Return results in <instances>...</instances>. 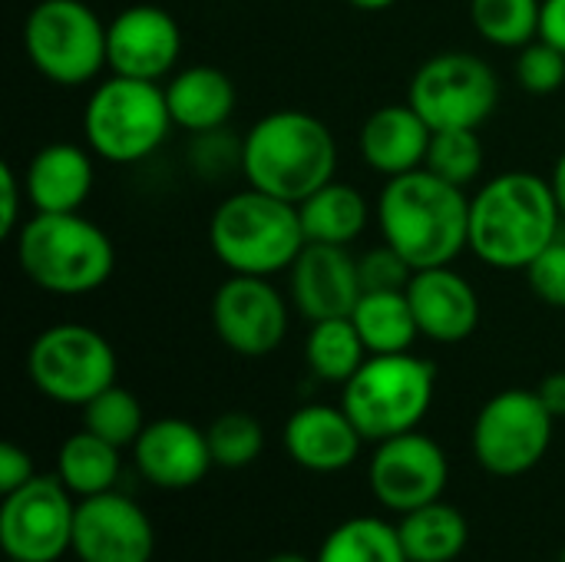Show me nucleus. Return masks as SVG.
Segmentation results:
<instances>
[{"mask_svg":"<svg viewBox=\"0 0 565 562\" xmlns=\"http://www.w3.org/2000/svg\"><path fill=\"white\" fill-rule=\"evenodd\" d=\"M83 427L122 450L139 441L146 421H142V407H139L136 394L113 384L103 394H96L89 404H83Z\"/></svg>","mask_w":565,"mask_h":562,"instance_id":"7c9ffc66","label":"nucleus"},{"mask_svg":"<svg viewBox=\"0 0 565 562\" xmlns=\"http://www.w3.org/2000/svg\"><path fill=\"white\" fill-rule=\"evenodd\" d=\"M33 388L66 407H83L116 384V351L89 325H53L26 351Z\"/></svg>","mask_w":565,"mask_h":562,"instance_id":"1a4fd4ad","label":"nucleus"},{"mask_svg":"<svg viewBox=\"0 0 565 562\" xmlns=\"http://www.w3.org/2000/svg\"><path fill=\"white\" fill-rule=\"evenodd\" d=\"M437 391V371L430 361L401 351V354H371L358 374L344 384L341 407L358 424L364 441H387L427 417Z\"/></svg>","mask_w":565,"mask_h":562,"instance_id":"423d86ee","label":"nucleus"},{"mask_svg":"<svg viewBox=\"0 0 565 562\" xmlns=\"http://www.w3.org/2000/svg\"><path fill=\"white\" fill-rule=\"evenodd\" d=\"M407 298L420 335L437 344H460L480 325L477 288L450 265L414 272L407 285Z\"/></svg>","mask_w":565,"mask_h":562,"instance_id":"6ab92c4d","label":"nucleus"},{"mask_svg":"<svg viewBox=\"0 0 565 562\" xmlns=\"http://www.w3.org/2000/svg\"><path fill=\"white\" fill-rule=\"evenodd\" d=\"M361 291H404L414 278V268L384 242L358 258Z\"/></svg>","mask_w":565,"mask_h":562,"instance_id":"f704fd0d","label":"nucleus"},{"mask_svg":"<svg viewBox=\"0 0 565 562\" xmlns=\"http://www.w3.org/2000/svg\"><path fill=\"white\" fill-rule=\"evenodd\" d=\"M338 142L305 109H275L242 136V176L252 189L285 202H305L334 179Z\"/></svg>","mask_w":565,"mask_h":562,"instance_id":"7ed1b4c3","label":"nucleus"},{"mask_svg":"<svg viewBox=\"0 0 565 562\" xmlns=\"http://www.w3.org/2000/svg\"><path fill=\"white\" fill-rule=\"evenodd\" d=\"M447 480L450 464L444 447L420 431L381 441L371 457V490L387 510L401 517L440 500Z\"/></svg>","mask_w":565,"mask_h":562,"instance_id":"4468645a","label":"nucleus"},{"mask_svg":"<svg viewBox=\"0 0 565 562\" xmlns=\"http://www.w3.org/2000/svg\"><path fill=\"white\" fill-rule=\"evenodd\" d=\"M351 7H358V10H364V13H381V10H391L397 0H348Z\"/></svg>","mask_w":565,"mask_h":562,"instance_id":"79ce46f5","label":"nucleus"},{"mask_svg":"<svg viewBox=\"0 0 565 562\" xmlns=\"http://www.w3.org/2000/svg\"><path fill=\"white\" fill-rule=\"evenodd\" d=\"M556 417L536 391L510 388L493 394L473 421V454L493 477L530 474L553 444Z\"/></svg>","mask_w":565,"mask_h":562,"instance_id":"9b49d317","label":"nucleus"},{"mask_svg":"<svg viewBox=\"0 0 565 562\" xmlns=\"http://www.w3.org/2000/svg\"><path fill=\"white\" fill-rule=\"evenodd\" d=\"M212 328L228 351L265 358L288 335V301L262 275H228L212 295Z\"/></svg>","mask_w":565,"mask_h":562,"instance_id":"ddd939ff","label":"nucleus"},{"mask_svg":"<svg viewBox=\"0 0 565 562\" xmlns=\"http://www.w3.org/2000/svg\"><path fill=\"white\" fill-rule=\"evenodd\" d=\"M516 83L533 96H550L565 83V53L536 36L533 43L516 50Z\"/></svg>","mask_w":565,"mask_h":562,"instance_id":"72a5a7b5","label":"nucleus"},{"mask_svg":"<svg viewBox=\"0 0 565 562\" xmlns=\"http://www.w3.org/2000/svg\"><path fill=\"white\" fill-rule=\"evenodd\" d=\"M556 562H565V550H563V553H559V560H556Z\"/></svg>","mask_w":565,"mask_h":562,"instance_id":"c03bdc74","label":"nucleus"},{"mask_svg":"<svg viewBox=\"0 0 565 562\" xmlns=\"http://www.w3.org/2000/svg\"><path fill=\"white\" fill-rule=\"evenodd\" d=\"M205 437H209L212 460L222 470H242V467L255 464L265 450V431H262L258 417H252L245 411L218 414L205 427Z\"/></svg>","mask_w":565,"mask_h":562,"instance_id":"2f4dec72","label":"nucleus"},{"mask_svg":"<svg viewBox=\"0 0 565 562\" xmlns=\"http://www.w3.org/2000/svg\"><path fill=\"white\" fill-rule=\"evenodd\" d=\"M351 321L367 354H401L420 338L407 288L404 291H364L351 311Z\"/></svg>","mask_w":565,"mask_h":562,"instance_id":"393cba45","label":"nucleus"},{"mask_svg":"<svg viewBox=\"0 0 565 562\" xmlns=\"http://www.w3.org/2000/svg\"><path fill=\"white\" fill-rule=\"evenodd\" d=\"M33 70L56 86H83L106 70V23L86 0H40L23 20Z\"/></svg>","mask_w":565,"mask_h":562,"instance_id":"6e6552de","label":"nucleus"},{"mask_svg":"<svg viewBox=\"0 0 565 562\" xmlns=\"http://www.w3.org/2000/svg\"><path fill=\"white\" fill-rule=\"evenodd\" d=\"M182 56V30L175 17L156 3H132L106 23V66L109 73L166 79Z\"/></svg>","mask_w":565,"mask_h":562,"instance_id":"dca6fc26","label":"nucleus"},{"mask_svg":"<svg viewBox=\"0 0 565 562\" xmlns=\"http://www.w3.org/2000/svg\"><path fill=\"white\" fill-rule=\"evenodd\" d=\"M407 103L430 129H480L500 103V79L477 53L447 50L417 66Z\"/></svg>","mask_w":565,"mask_h":562,"instance_id":"9d476101","label":"nucleus"},{"mask_svg":"<svg viewBox=\"0 0 565 562\" xmlns=\"http://www.w3.org/2000/svg\"><path fill=\"white\" fill-rule=\"evenodd\" d=\"M301 229L308 242H324V245H351L361 238L371 219V205L361 189L351 182L331 179L318 192H311L305 202H298Z\"/></svg>","mask_w":565,"mask_h":562,"instance_id":"b1692460","label":"nucleus"},{"mask_svg":"<svg viewBox=\"0 0 565 562\" xmlns=\"http://www.w3.org/2000/svg\"><path fill=\"white\" fill-rule=\"evenodd\" d=\"M315 562H411L404 553L397 527L374 520V517H354L344 520L328 533L321 543V553Z\"/></svg>","mask_w":565,"mask_h":562,"instance_id":"c85d7f7f","label":"nucleus"},{"mask_svg":"<svg viewBox=\"0 0 565 562\" xmlns=\"http://www.w3.org/2000/svg\"><path fill=\"white\" fill-rule=\"evenodd\" d=\"M156 530L146 510L116 490L76 500L73 556L79 562H152Z\"/></svg>","mask_w":565,"mask_h":562,"instance_id":"2eb2a0df","label":"nucleus"},{"mask_svg":"<svg viewBox=\"0 0 565 562\" xmlns=\"http://www.w3.org/2000/svg\"><path fill=\"white\" fill-rule=\"evenodd\" d=\"M397 533L411 562H454L470 540L463 513L444 500L404 513Z\"/></svg>","mask_w":565,"mask_h":562,"instance_id":"a878e982","label":"nucleus"},{"mask_svg":"<svg viewBox=\"0 0 565 562\" xmlns=\"http://www.w3.org/2000/svg\"><path fill=\"white\" fill-rule=\"evenodd\" d=\"M93 159L76 142H50L26 162V202L33 212H79L93 192Z\"/></svg>","mask_w":565,"mask_h":562,"instance_id":"4be33fe9","label":"nucleus"},{"mask_svg":"<svg viewBox=\"0 0 565 562\" xmlns=\"http://www.w3.org/2000/svg\"><path fill=\"white\" fill-rule=\"evenodd\" d=\"M553 182L533 172H503L470 195V252L490 268H530L559 238Z\"/></svg>","mask_w":565,"mask_h":562,"instance_id":"f03ea898","label":"nucleus"},{"mask_svg":"<svg viewBox=\"0 0 565 562\" xmlns=\"http://www.w3.org/2000/svg\"><path fill=\"white\" fill-rule=\"evenodd\" d=\"M424 169L467 189L483 172V142L477 129H434Z\"/></svg>","mask_w":565,"mask_h":562,"instance_id":"473e14b6","label":"nucleus"},{"mask_svg":"<svg viewBox=\"0 0 565 562\" xmlns=\"http://www.w3.org/2000/svg\"><path fill=\"white\" fill-rule=\"evenodd\" d=\"M540 401L546 404V411L559 421L565 417V371H553L543 378V384L536 388Z\"/></svg>","mask_w":565,"mask_h":562,"instance_id":"ea45409f","label":"nucleus"},{"mask_svg":"<svg viewBox=\"0 0 565 562\" xmlns=\"http://www.w3.org/2000/svg\"><path fill=\"white\" fill-rule=\"evenodd\" d=\"M281 441L298 467L311 474H338L358 460L364 434L358 431V424L348 417L344 407L308 404L288 417Z\"/></svg>","mask_w":565,"mask_h":562,"instance_id":"aec40b11","label":"nucleus"},{"mask_svg":"<svg viewBox=\"0 0 565 562\" xmlns=\"http://www.w3.org/2000/svg\"><path fill=\"white\" fill-rule=\"evenodd\" d=\"M209 245L232 275L271 278L291 268L308 238L295 202L248 185L218 202L209 222Z\"/></svg>","mask_w":565,"mask_h":562,"instance_id":"39448f33","label":"nucleus"},{"mask_svg":"<svg viewBox=\"0 0 565 562\" xmlns=\"http://www.w3.org/2000/svg\"><path fill=\"white\" fill-rule=\"evenodd\" d=\"M162 89H166L172 123L192 136L225 129V123L232 119L235 103H238L232 76L218 66H209V63H195V66L179 70Z\"/></svg>","mask_w":565,"mask_h":562,"instance_id":"5701e85b","label":"nucleus"},{"mask_svg":"<svg viewBox=\"0 0 565 562\" xmlns=\"http://www.w3.org/2000/svg\"><path fill=\"white\" fill-rule=\"evenodd\" d=\"M13 238L20 272L50 295H89L116 268L113 238L79 212H33Z\"/></svg>","mask_w":565,"mask_h":562,"instance_id":"20e7f679","label":"nucleus"},{"mask_svg":"<svg viewBox=\"0 0 565 562\" xmlns=\"http://www.w3.org/2000/svg\"><path fill=\"white\" fill-rule=\"evenodd\" d=\"M367 358L371 354L351 318L311 321V331L305 338V364L318 381L344 388Z\"/></svg>","mask_w":565,"mask_h":562,"instance_id":"cd10ccee","label":"nucleus"},{"mask_svg":"<svg viewBox=\"0 0 565 562\" xmlns=\"http://www.w3.org/2000/svg\"><path fill=\"white\" fill-rule=\"evenodd\" d=\"M265 562H311L308 556H301V553H278V556H271V560Z\"/></svg>","mask_w":565,"mask_h":562,"instance_id":"37998d69","label":"nucleus"},{"mask_svg":"<svg viewBox=\"0 0 565 562\" xmlns=\"http://www.w3.org/2000/svg\"><path fill=\"white\" fill-rule=\"evenodd\" d=\"M434 129L411 103H391L374 109L358 136L361 159L381 176H404L424 169Z\"/></svg>","mask_w":565,"mask_h":562,"instance_id":"412c9836","label":"nucleus"},{"mask_svg":"<svg viewBox=\"0 0 565 562\" xmlns=\"http://www.w3.org/2000/svg\"><path fill=\"white\" fill-rule=\"evenodd\" d=\"M533 295L550 305V308H565V242L556 238L550 242L526 268Z\"/></svg>","mask_w":565,"mask_h":562,"instance_id":"c9c22d12","label":"nucleus"},{"mask_svg":"<svg viewBox=\"0 0 565 562\" xmlns=\"http://www.w3.org/2000/svg\"><path fill=\"white\" fill-rule=\"evenodd\" d=\"M543 0H470V20L477 33L507 50H520L540 36Z\"/></svg>","mask_w":565,"mask_h":562,"instance_id":"c756f323","label":"nucleus"},{"mask_svg":"<svg viewBox=\"0 0 565 562\" xmlns=\"http://www.w3.org/2000/svg\"><path fill=\"white\" fill-rule=\"evenodd\" d=\"M172 126L175 123L162 83L119 73H109L103 83H96L83 109L86 146L99 159L116 166L152 156L166 142Z\"/></svg>","mask_w":565,"mask_h":562,"instance_id":"0eeeda50","label":"nucleus"},{"mask_svg":"<svg viewBox=\"0 0 565 562\" xmlns=\"http://www.w3.org/2000/svg\"><path fill=\"white\" fill-rule=\"evenodd\" d=\"M139 474L162 490H189L212 470V450L202 427L182 417H159L132 444Z\"/></svg>","mask_w":565,"mask_h":562,"instance_id":"a211bd4d","label":"nucleus"},{"mask_svg":"<svg viewBox=\"0 0 565 562\" xmlns=\"http://www.w3.org/2000/svg\"><path fill=\"white\" fill-rule=\"evenodd\" d=\"M288 272H291V301L298 315L308 321L351 318L358 298L364 295L358 258L348 252V245L308 242Z\"/></svg>","mask_w":565,"mask_h":562,"instance_id":"f3484780","label":"nucleus"},{"mask_svg":"<svg viewBox=\"0 0 565 562\" xmlns=\"http://www.w3.org/2000/svg\"><path fill=\"white\" fill-rule=\"evenodd\" d=\"M36 474H33V460L26 450H20L17 444H0V490L3 497L20 490L23 484H30Z\"/></svg>","mask_w":565,"mask_h":562,"instance_id":"4c0bfd02","label":"nucleus"},{"mask_svg":"<svg viewBox=\"0 0 565 562\" xmlns=\"http://www.w3.org/2000/svg\"><path fill=\"white\" fill-rule=\"evenodd\" d=\"M377 225L414 272L440 268L470 248V199L430 169H414L391 176L381 189Z\"/></svg>","mask_w":565,"mask_h":562,"instance_id":"f257e3e1","label":"nucleus"},{"mask_svg":"<svg viewBox=\"0 0 565 562\" xmlns=\"http://www.w3.org/2000/svg\"><path fill=\"white\" fill-rule=\"evenodd\" d=\"M550 182H553V192H556V202H559V212H563V219H565V149H563V156L556 159V166H553Z\"/></svg>","mask_w":565,"mask_h":562,"instance_id":"a19ab883","label":"nucleus"},{"mask_svg":"<svg viewBox=\"0 0 565 562\" xmlns=\"http://www.w3.org/2000/svg\"><path fill=\"white\" fill-rule=\"evenodd\" d=\"M23 202H26L23 179L17 176V169L10 162H0V235L3 238H13L20 232V225L26 222L20 215Z\"/></svg>","mask_w":565,"mask_h":562,"instance_id":"e433bc0d","label":"nucleus"},{"mask_svg":"<svg viewBox=\"0 0 565 562\" xmlns=\"http://www.w3.org/2000/svg\"><path fill=\"white\" fill-rule=\"evenodd\" d=\"M540 36L565 53V0H543Z\"/></svg>","mask_w":565,"mask_h":562,"instance_id":"58836bf2","label":"nucleus"},{"mask_svg":"<svg viewBox=\"0 0 565 562\" xmlns=\"http://www.w3.org/2000/svg\"><path fill=\"white\" fill-rule=\"evenodd\" d=\"M76 497L60 477H33L3 497L0 547L10 562H56L73 553Z\"/></svg>","mask_w":565,"mask_h":562,"instance_id":"f8f14e48","label":"nucleus"},{"mask_svg":"<svg viewBox=\"0 0 565 562\" xmlns=\"http://www.w3.org/2000/svg\"><path fill=\"white\" fill-rule=\"evenodd\" d=\"M56 477L76 500L106 494L119 480V447L83 427L63 441L56 457Z\"/></svg>","mask_w":565,"mask_h":562,"instance_id":"bb28decb","label":"nucleus"}]
</instances>
